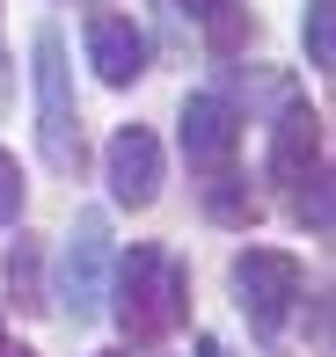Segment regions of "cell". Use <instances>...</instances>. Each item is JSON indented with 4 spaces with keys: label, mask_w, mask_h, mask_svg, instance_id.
Listing matches in <instances>:
<instances>
[{
    "label": "cell",
    "mask_w": 336,
    "mask_h": 357,
    "mask_svg": "<svg viewBox=\"0 0 336 357\" xmlns=\"http://www.w3.org/2000/svg\"><path fill=\"white\" fill-rule=\"evenodd\" d=\"M117 328H124V343H161V335L183 328V314H190V278H183V263H175L168 248H154V241H139L132 255L117 263Z\"/></svg>",
    "instance_id": "cell-1"
},
{
    "label": "cell",
    "mask_w": 336,
    "mask_h": 357,
    "mask_svg": "<svg viewBox=\"0 0 336 357\" xmlns=\"http://www.w3.org/2000/svg\"><path fill=\"white\" fill-rule=\"evenodd\" d=\"M270 183L285 190V204H293L314 234H329V139H322V109L285 102V117L270 124Z\"/></svg>",
    "instance_id": "cell-2"
},
{
    "label": "cell",
    "mask_w": 336,
    "mask_h": 357,
    "mask_svg": "<svg viewBox=\"0 0 336 357\" xmlns=\"http://www.w3.org/2000/svg\"><path fill=\"white\" fill-rule=\"evenodd\" d=\"M37 139L44 160L59 175L81 168V109H73V73H66V37L59 29H37Z\"/></svg>",
    "instance_id": "cell-3"
},
{
    "label": "cell",
    "mask_w": 336,
    "mask_h": 357,
    "mask_svg": "<svg viewBox=\"0 0 336 357\" xmlns=\"http://www.w3.org/2000/svg\"><path fill=\"white\" fill-rule=\"evenodd\" d=\"M300 284H307V278H300V255H285V248H242V255H234V299H242V314H249L256 335H278L285 328Z\"/></svg>",
    "instance_id": "cell-4"
},
{
    "label": "cell",
    "mask_w": 336,
    "mask_h": 357,
    "mask_svg": "<svg viewBox=\"0 0 336 357\" xmlns=\"http://www.w3.org/2000/svg\"><path fill=\"white\" fill-rule=\"evenodd\" d=\"M103 175H110V197H117L124 212H147V204L161 197V139H154L147 124H124V132L103 146Z\"/></svg>",
    "instance_id": "cell-5"
},
{
    "label": "cell",
    "mask_w": 336,
    "mask_h": 357,
    "mask_svg": "<svg viewBox=\"0 0 336 357\" xmlns=\"http://www.w3.org/2000/svg\"><path fill=\"white\" fill-rule=\"evenodd\" d=\"M88 66L103 88H132L147 73V29L132 15H88Z\"/></svg>",
    "instance_id": "cell-6"
},
{
    "label": "cell",
    "mask_w": 336,
    "mask_h": 357,
    "mask_svg": "<svg viewBox=\"0 0 336 357\" xmlns=\"http://www.w3.org/2000/svg\"><path fill=\"white\" fill-rule=\"evenodd\" d=\"M234 146H242V109L227 95H190L183 102V153L190 168H227Z\"/></svg>",
    "instance_id": "cell-7"
},
{
    "label": "cell",
    "mask_w": 336,
    "mask_h": 357,
    "mask_svg": "<svg viewBox=\"0 0 336 357\" xmlns=\"http://www.w3.org/2000/svg\"><path fill=\"white\" fill-rule=\"evenodd\" d=\"M95 263H103V219H81V241H73V263H66V284H73V314L95 299Z\"/></svg>",
    "instance_id": "cell-8"
},
{
    "label": "cell",
    "mask_w": 336,
    "mask_h": 357,
    "mask_svg": "<svg viewBox=\"0 0 336 357\" xmlns=\"http://www.w3.org/2000/svg\"><path fill=\"white\" fill-rule=\"evenodd\" d=\"M183 15H198L205 37H212L219 52H234V44H242V29H249V8H242V0H183Z\"/></svg>",
    "instance_id": "cell-9"
},
{
    "label": "cell",
    "mask_w": 336,
    "mask_h": 357,
    "mask_svg": "<svg viewBox=\"0 0 336 357\" xmlns=\"http://www.w3.org/2000/svg\"><path fill=\"white\" fill-rule=\"evenodd\" d=\"M8 291L22 314H44V284H37V241H15L8 248Z\"/></svg>",
    "instance_id": "cell-10"
},
{
    "label": "cell",
    "mask_w": 336,
    "mask_h": 357,
    "mask_svg": "<svg viewBox=\"0 0 336 357\" xmlns=\"http://www.w3.org/2000/svg\"><path fill=\"white\" fill-rule=\"evenodd\" d=\"M307 59L314 66H336V0H307Z\"/></svg>",
    "instance_id": "cell-11"
},
{
    "label": "cell",
    "mask_w": 336,
    "mask_h": 357,
    "mask_svg": "<svg viewBox=\"0 0 336 357\" xmlns=\"http://www.w3.org/2000/svg\"><path fill=\"white\" fill-rule=\"evenodd\" d=\"M22 168H15V153L0 146V226H15V212H22Z\"/></svg>",
    "instance_id": "cell-12"
},
{
    "label": "cell",
    "mask_w": 336,
    "mask_h": 357,
    "mask_svg": "<svg viewBox=\"0 0 336 357\" xmlns=\"http://www.w3.org/2000/svg\"><path fill=\"white\" fill-rule=\"evenodd\" d=\"M212 212L242 226V219H256V197H242V190H227V183H212Z\"/></svg>",
    "instance_id": "cell-13"
},
{
    "label": "cell",
    "mask_w": 336,
    "mask_h": 357,
    "mask_svg": "<svg viewBox=\"0 0 336 357\" xmlns=\"http://www.w3.org/2000/svg\"><path fill=\"white\" fill-rule=\"evenodd\" d=\"M198 357H234V350L219 343V335H198Z\"/></svg>",
    "instance_id": "cell-14"
},
{
    "label": "cell",
    "mask_w": 336,
    "mask_h": 357,
    "mask_svg": "<svg viewBox=\"0 0 336 357\" xmlns=\"http://www.w3.org/2000/svg\"><path fill=\"white\" fill-rule=\"evenodd\" d=\"M0 357H37V350H22V343H0Z\"/></svg>",
    "instance_id": "cell-15"
},
{
    "label": "cell",
    "mask_w": 336,
    "mask_h": 357,
    "mask_svg": "<svg viewBox=\"0 0 336 357\" xmlns=\"http://www.w3.org/2000/svg\"><path fill=\"white\" fill-rule=\"evenodd\" d=\"M103 357H117V350H103Z\"/></svg>",
    "instance_id": "cell-16"
}]
</instances>
